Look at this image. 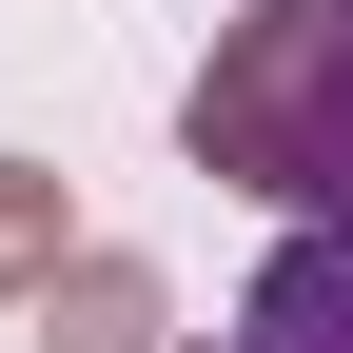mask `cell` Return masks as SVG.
<instances>
[{
  "instance_id": "cell-1",
  "label": "cell",
  "mask_w": 353,
  "mask_h": 353,
  "mask_svg": "<svg viewBox=\"0 0 353 353\" xmlns=\"http://www.w3.org/2000/svg\"><path fill=\"white\" fill-rule=\"evenodd\" d=\"M176 138H196V176H236L275 216H353V0H255L196 59Z\"/></svg>"
},
{
  "instance_id": "cell-2",
  "label": "cell",
  "mask_w": 353,
  "mask_h": 353,
  "mask_svg": "<svg viewBox=\"0 0 353 353\" xmlns=\"http://www.w3.org/2000/svg\"><path fill=\"white\" fill-rule=\"evenodd\" d=\"M196 353H353V216H294V236L255 255V294H236Z\"/></svg>"
},
{
  "instance_id": "cell-3",
  "label": "cell",
  "mask_w": 353,
  "mask_h": 353,
  "mask_svg": "<svg viewBox=\"0 0 353 353\" xmlns=\"http://www.w3.org/2000/svg\"><path fill=\"white\" fill-rule=\"evenodd\" d=\"M39 353H157V275L138 255H59L39 275Z\"/></svg>"
}]
</instances>
